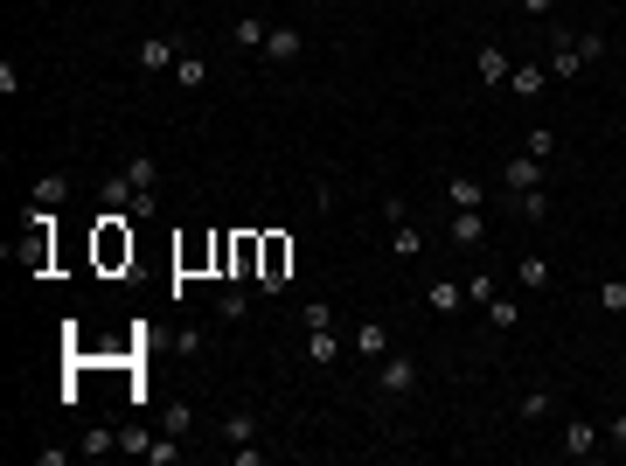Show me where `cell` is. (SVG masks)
<instances>
[{"instance_id": "obj_31", "label": "cell", "mask_w": 626, "mask_h": 466, "mask_svg": "<svg viewBox=\"0 0 626 466\" xmlns=\"http://www.w3.org/2000/svg\"><path fill=\"white\" fill-rule=\"evenodd\" d=\"M140 460H154V466H174V460H181V439H174V432H167V439H147V453H140Z\"/></svg>"}, {"instance_id": "obj_16", "label": "cell", "mask_w": 626, "mask_h": 466, "mask_svg": "<svg viewBox=\"0 0 626 466\" xmlns=\"http://www.w3.org/2000/svg\"><path fill=\"white\" fill-rule=\"evenodd\" d=\"M425 307L432 313H460L467 307V279H432V286H425Z\"/></svg>"}, {"instance_id": "obj_37", "label": "cell", "mask_w": 626, "mask_h": 466, "mask_svg": "<svg viewBox=\"0 0 626 466\" xmlns=\"http://www.w3.org/2000/svg\"><path fill=\"white\" fill-rule=\"evenodd\" d=\"M606 446H613V453H626V411L613 418V425H606Z\"/></svg>"}, {"instance_id": "obj_23", "label": "cell", "mask_w": 626, "mask_h": 466, "mask_svg": "<svg viewBox=\"0 0 626 466\" xmlns=\"http://www.w3.org/2000/svg\"><path fill=\"white\" fill-rule=\"evenodd\" d=\"M244 439H258V411H244V404H237V411L223 418V446H244Z\"/></svg>"}, {"instance_id": "obj_19", "label": "cell", "mask_w": 626, "mask_h": 466, "mask_svg": "<svg viewBox=\"0 0 626 466\" xmlns=\"http://www.w3.org/2000/svg\"><path fill=\"white\" fill-rule=\"evenodd\" d=\"M167 77H174L181 91H209V56H188V49H181V63H174Z\"/></svg>"}, {"instance_id": "obj_32", "label": "cell", "mask_w": 626, "mask_h": 466, "mask_svg": "<svg viewBox=\"0 0 626 466\" xmlns=\"http://www.w3.org/2000/svg\"><path fill=\"white\" fill-rule=\"evenodd\" d=\"M77 453H91V460H105V453H119V432H84V439H77Z\"/></svg>"}, {"instance_id": "obj_21", "label": "cell", "mask_w": 626, "mask_h": 466, "mask_svg": "<svg viewBox=\"0 0 626 466\" xmlns=\"http://www.w3.org/2000/svg\"><path fill=\"white\" fill-rule=\"evenodd\" d=\"M508 209H515L522 223H543V216H550V188H522V195H508Z\"/></svg>"}, {"instance_id": "obj_39", "label": "cell", "mask_w": 626, "mask_h": 466, "mask_svg": "<svg viewBox=\"0 0 626 466\" xmlns=\"http://www.w3.org/2000/svg\"><path fill=\"white\" fill-rule=\"evenodd\" d=\"M620 397H626V376H620Z\"/></svg>"}, {"instance_id": "obj_38", "label": "cell", "mask_w": 626, "mask_h": 466, "mask_svg": "<svg viewBox=\"0 0 626 466\" xmlns=\"http://www.w3.org/2000/svg\"><path fill=\"white\" fill-rule=\"evenodd\" d=\"M508 7H522V14H550L557 0H508Z\"/></svg>"}, {"instance_id": "obj_36", "label": "cell", "mask_w": 626, "mask_h": 466, "mask_svg": "<svg viewBox=\"0 0 626 466\" xmlns=\"http://www.w3.org/2000/svg\"><path fill=\"white\" fill-rule=\"evenodd\" d=\"M70 453L77 446H35V466H70Z\"/></svg>"}, {"instance_id": "obj_10", "label": "cell", "mask_w": 626, "mask_h": 466, "mask_svg": "<svg viewBox=\"0 0 626 466\" xmlns=\"http://www.w3.org/2000/svg\"><path fill=\"white\" fill-rule=\"evenodd\" d=\"M543 174H550V160H536V154H515L508 167H501V188H508V195H522V188H543Z\"/></svg>"}, {"instance_id": "obj_12", "label": "cell", "mask_w": 626, "mask_h": 466, "mask_svg": "<svg viewBox=\"0 0 626 466\" xmlns=\"http://www.w3.org/2000/svg\"><path fill=\"white\" fill-rule=\"evenodd\" d=\"M508 91H515L522 105H536V98L550 91V63H515V70H508Z\"/></svg>"}, {"instance_id": "obj_34", "label": "cell", "mask_w": 626, "mask_h": 466, "mask_svg": "<svg viewBox=\"0 0 626 466\" xmlns=\"http://www.w3.org/2000/svg\"><path fill=\"white\" fill-rule=\"evenodd\" d=\"M230 460H237V466H265V460H272V453H265L258 439H244V446H230Z\"/></svg>"}, {"instance_id": "obj_1", "label": "cell", "mask_w": 626, "mask_h": 466, "mask_svg": "<svg viewBox=\"0 0 626 466\" xmlns=\"http://www.w3.org/2000/svg\"><path fill=\"white\" fill-rule=\"evenodd\" d=\"M376 390H383V397H397V404H404V397H411V390H418V355H411V348H390V355H383V362H376Z\"/></svg>"}, {"instance_id": "obj_9", "label": "cell", "mask_w": 626, "mask_h": 466, "mask_svg": "<svg viewBox=\"0 0 626 466\" xmlns=\"http://www.w3.org/2000/svg\"><path fill=\"white\" fill-rule=\"evenodd\" d=\"M348 341H355V355H362V362H383V355L397 348V334H390V320H362V327H355Z\"/></svg>"}, {"instance_id": "obj_5", "label": "cell", "mask_w": 626, "mask_h": 466, "mask_svg": "<svg viewBox=\"0 0 626 466\" xmlns=\"http://www.w3.org/2000/svg\"><path fill=\"white\" fill-rule=\"evenodd\" d=\"M564 460H592V453H606V432L592 425V418H571L564 425V446H557Z\"/></svg>"}, {"instance_id": "obj_17", "label": "cell", "mask_w": 626, "mask_h": 466, "mask_svg": "<svg viewBox=\"0 0 626 466\" xmlns=\"http://www.w3.org/2000/svg\"><path fill=\"white\" fill-rule=\"evenodd\" d=\"M307 362L313 369H334L341 362V334L334 327H307Z\"/></svg>"}, {"instance_id": "obj_29", "label": "cell", "mask_w": 626, "mask_h": 466, "mask_svg": "<svg viewBox=\"0 0 626 466\" xmlns=\"http://www.w3.org/2000/svg\"><path fill=\"white\" fill-rule=\"evenodd\" d=\"M592 300H599V313H626V279H599Z\"/></svg>"}, {"instance_id": "obj_30", "label": "cell", "mask_w": 626, "mask_h": 466, "mask_svg": "<svg viewBox=\"0 0 626 466\" xmlns=\"http://www.w3.org/2000/svg\"><path fill=\"white\" fill-rule=\"evenodd\" d=\"M487 327H494V334H508V327H515V300H508V293H494V300H487Z\"/></svg>"}, {"instance_id": "obj_2", "label": "cell", "mask_w": 626, "mask_h": 466, "mask_svg": "<svg viewBox=\"0 0 626 466\" xmlns=\"http://www.w3.org/2000/svg\"><path fill=\"white\" fill-rule=\"evenodd\" d=\"M174 63H181V42H174V35H140V42H133V70H140V77H160V70H174Z\"/></svg>"}, {"instance_id": "obj_26", "label": "cell", "mask_w": 626, "mask_h": 466, "mask_svg": "<svg viewBox=\"0 0 626 466\" xmlns=\"http://www.w3.org/2000/svg\"><path fill=\"white\" fill-rule=\"evenodd\" d=\"M126 181H133V188H160V160L154 154H133V160H126Z\"/></svg>"}, {"instance_id": "obj_3", "label": "cell", "mask_w": 626, "mask_h": 466, "mask_svg": "<svg viewBox=\"0 0 626 466\" xmlns=\"http://www.w3.org/2000/svg\"><path fill=\"white\" fill-rule=\"evenodd\" d=\"M543 63H550V77H564V84L592 70V63L578 56V35H571V28H550V56H543Z\"/></svg>"}, {"instance_id": "obj_27", "label": "cell", "mask_w": 626, "mask_h": 466, "mask_svg": "<svg viewBox=\"0 0 626 466\" xmlns=\"http://www.w3.org/2000/svg\"><path fill=\"white\" fill-rule=\"evenodd\" d=\"M522 154H536V160H557V126H529Z\"/></svg>"}, {"instance_id": "obj_4", "label": "cell", "mask_w": 626, "mask_h": 466, "mask_svg": "<svg viewBox=\"0 0 626 466\" xmlns=\"http://www.w3.org/2000/svg\"><path fill=\"white\" fill-rule=\"evenodd\" d=\"M390 258H404V265L425 258V230L404 216V202H390Z\"/></svg>"}, {"instance_id": "obj_14", "label": "cell", "mask_w": 626, "mask_h": 466, "mask_svg": "<svg viewBox=\"0 0 626 466\" xmlns=\"http://www.w3.org/2000/svg\"><path fill=\"white\" fill-rule=\"evenodd\" d=\"M550 411H557V390H550V383H529V390L515 397V425H543Z\"/></svg>"}, {"instance_id": "obj_11", "label": "cell", "mask_w": 626, "mask_h": 466, "mask_svg": "<svg viewBox=\"0 0 626 466\" xmlns=\"http://www.w3.org/2000/svg\"><path fill=\"white\" fill-rule=\"evenodd\" d=\"M446 237H453L460 251H480V244H487V209H453Z\"/></svg>"}, {"instance_id": "obj_7", "label": "cell", "mask_w": 626, "mask_h": 466, "mask_svg": "<svg viewBox=\"0 0 626 466\" xmlns=\"http://www.w3.org/2000/svg\"><path fill=\"white\" fill-rule=\"evenodd\" d=\"M508 70H515V56H508L501 42H480V49H473V77H480L487 91H494V84H508Z\"/></svg>"}, {"instance_id": "obj_18", "label": "cell", "mask_w": 626, "mask_h": 466, "mask_svg": "<svg viewBox=\"0 0 626 466\" xmlns=\"http://www.w3.org/2000/svg\"><path fill=\"white\" fill-rule=\"evenodd\" d=\"M265 35H272V21H258V14H237V21H230V42L251 49V56H265Z\"/></svg>"}, {"instance_id": "obj_20", "label": "cell", "mask_w": 626, "mask_h": 466, "mask_svg": "<svg viewBox=\"0 0 626 466\" xmlns=\"http://www.w3.org/2000/svg\"><path fill=\"white\" fill-rule=\"evenodd\" d=\"M63 195H70V181H63V174H35V181H28V209H56Z\"/></svg>"}, {"instance_id": "obj_8", "label": "cell", "mask_w": 626, "mask_h": 466, "mask_svg": "<svg viewBox=\"0 0 626 466\" xmlns=\"http://www.w3.org/2000/svg\"><path fill=\"white\" fill-rule=\"evenodd\" d=\"M286 272H293V244H286V237H265V265H258V286H265V293H279V286H286Z\"/></svg>"}, {"instance_id": "obj_22", "label": "cell", "mask_w": 626, "mask_h": 466, "mask_svg": "<svg viewBox=\"0 0 626 466\" xmlns=\"http://www.w3.org/2000/svg\"><path fill=\"white\" fill-rule=\"evenodd\" d=\"M160 425H167L174 439H195V404H188V397H174V404L160 411Z\"/></svg>"}, {"instance_id": "obj_33", "label": "cell", "mask_w": 626, "mask_h": 466, "mask_svg": "<svg viewBox=\"0 0 626 466\" xmlns=\"http://www.w3.org/2000/svg\"><path fill=\"white\" fill-rule=\"evenodd\" d=\"M300 327H334V307H327V300H307V307H300Z\"/></svg>"}, {"instance_id": "obj_13", "label": "cell", "mask_w": 626, "mask_h": 466, "mask_svg": "<svg viewBox=\"0 0 626 466\" xmlns=\"http://www.w3.org/2000/svg\"><path fill=\"white\" fill-rule=\"evenodd\" d=\"M508 279H515L522 293H550V286H557V279H550V258H543V251H522Z\"/></svg>"}, {"instance_id": "obj_15", "label": "cell", "mask_w": 626, "mask_h": 466, "mask_svg": "<svg viewBox=\"0 0 626 466\" xmlns=\"http://www.w3.org/2000/svg\"><path fill=\"white\" fill-rule=\"evenodd\" d=\"M446 209H487V181L480 174H453L446 181Z\"/></svg>"}, {"instance_id": "obj_25", "label": "cell", "mask_w": 626, "mask_h": 466, "mask_svg": "<svg viewBox=\"0 0 626 466\" xmlns=\"http://www.w3.org/2000/svg\"><path fill=\"white\" fill-rule=\"evenodd\" d=\"M216 313H223V320H251V293H244V286H223V293H216Z\"/></svg>"}, {"instance_id": "obj_35", "label": "cell", "mask_w": 626, "mask_h": 466, "mask_svg": "<svg viewBox=\"0 0 626 466\" xmlns=\"http://www.w3.org/2000/svg\"><path fill=\"white\" fill-rule=\"evenodd\" d=\"M578 56H585V63H599V56H606V35H599V28H585V35H578Z\"/></svg>"}, {"instance_id": "obj_28", "label": "cell", "mask_w": 626, "mask_h": 466, "mask_svg": "<svg viewBox=\"0 0 626 466\" xmlns=\"http://www.w3.org/2000/svg\"><path fill=\"white\" fill-rule=\"evenodd\" d=\"M126 216H133V223H154V216H160V188H133Z\"/></svg>"}, {"instance_id": "obj_6", "label": "cell", "mask_w": 626, "mask_h": 466, "mask_svg": "<svg viewBox=\"0 0 626 466\" xmlns=\"http://www.w3.org/2000/svg\"><path fill=\"white\" fill-rule=\"evenodd\" d=\"M300 56H307V35L279 21V28L265 35V63H272V70H286V63H300Z\"/></svg>"}, {"instance_id": "obj_24", "label": "cell", "mask_w": 626, "mask_h": 466, "mask_svg": "<svg viewBox=\"0 0 626 466\" xmlns=\"http://www.w3.org/2000/svg\"><path fill=\"white\" fill-rule=\"evenodd\" d=\"M494 293H501V272H487V265H480V272H467V300H473V307H487Z\"/></svg>"}]
</instances>
